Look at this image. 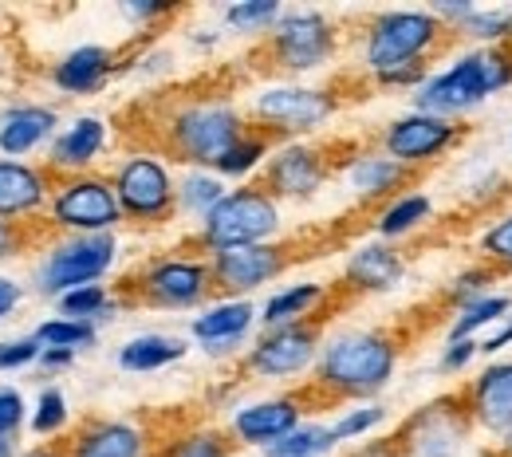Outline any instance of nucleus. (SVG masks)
<instances>
[{
  "label": "nucleus",
  "mask_w": 512,
  "mask_h": 457,
  "mask_svg": "<svg viewBox=\"0 0 512 457\" xmlns=\"http://www.w3.org/2000/svg\"><path fill=\"white\" fill-rule=\"evenodd\" d=\"M394 367H398V347L390 335L347 327L320 343L316 383L343 398H371L394 379Z\"/></svg>",
  "instance_id": "obj_1"
},
{
  "label": "nucleus",
  "mask_w": 512,
  "mask_h": 457,
  "mask_svg": "<svg viewBox=\"0 0 512 457\" xmlns=\"http://www.w3.org/2000/svg\"><path fill=\"white\" fill-rule=\"evenodd\" d=\"M509 83H512V56L505 48L465 52L457 64L438 71V75H430L414 91V111L453 123L457 115L477 111L489 95L505 91Z\"/></svg>",
  "instance_id": "obj_2"
},
{
  "label": "nucleus",
  "mask_w": 512,
  "mask_h": 457,
  "mask_svg": "<svg viewBox=\"0 0 512 457\" xmlns=\"http://www.w3.org/2000/svg\"><path fill=\"white\" fill-rule=\"evenodd\" d=\"M245 138V119L225 99H193L182 103L166 123V150L193 170L217 166Z\"/></svg>",
  "instance_id": "obj_3"
},
{
  "label": "nucleus",
  "mask_w": 512,
  "mask_h": 457,
  "mask_svg": "<svg viewBox=\"0 0 512 457\" xmlns=\"http://www.w3.org/2000/svg\"><path fill=\"white\" fill-rule=\"evenodd\" d=\"M442 32H446V24L430 8H390L371 20L363 60L375 75L426 64V56L438 48Z\"/></svg>",
  "instance_id": "obj_4"
},
{
  "label": "nucleus",
  "mask_w": 512,
  "mask_h": 457,
  "mask_svg": "<svg viewBox=\"0 0 512 457\" xmlns=\"http://www.w3.org/2000/svg\"><path fill=\"white\" fill-rule=\"evenodd\" d=\"M280 233V205L268 190L241 186L229 190L225 201L201 221V245L209 253L225 249H245V245H268Z\"/></svg>",
  "instance_id": "obj_5"
},
{
  "label": "nucleus",
  "mask_w": 512,
  "mask_h": 457,
  "mask_svg": "<svg viewBox=\"0 0 512 457\" xmlns=\"http://www.w3.org/2000/svg\"><path fill=\"white\" fill-rule=\"evenodd\" d=\"M115 261H119V241L111 233L67 237L36 261V292L60 300L75 288L99 284L115 268Z\"/></svg>",
  "instance_id": "obj_6"
},
{
  "label": "nucleus",
  "mask_w": 512,
  "mask_h": 457,
  "mask_svg": "<svg viewBox=\"0 0 512 457\" xmlns=\"http://www.w3.org/2000/svg\"><path fill=\"white\" fill-rule=\"evenodd\" d=\"M268 52L284 71H316L335 56V28L316 8H284L268 32Z\"/></svg>",
  "instance_id": "obj_7"
},
{
  "label": "nucleus",
  "mask_w": 512,
  "mask_h": 457,
  "mask_svg": "<svg viewBox=\"0 0 512 457\" xmlns=\"http://www.w3.org/2000/svg\"><path fill=\"white\" fill-rule=\"evenodd\" d=\"M123 221V205L119 194L107 178H71L52 197V225L67 229L71 237H87V233H111Z\"/></svg>",
  "instance_id": "obj_8"
},
{
  "label": "nucleus",
  "mask_w": 512,
  "mask_h": 457,
  "mask_svg": "<svg viewBox=\"0 0 512 457\" xmlns=\"http://www.w3.org/2000/svg\"><path fill=\"white\" fill-rule=\"evenodd\" d=\"M111 186L119 194L123 217H134V221H162L178 205L174 174L154 154H130L127 162L115 170Z\"/></svg>",
  "instance_id": "obj_9"
},
{
  "label": "nucleus",
  "mask_w": 512,
  "mask_h": 457,
  "mask_svg": "<svg viewBox=\"0 0 512 457\" xmlns=\"http://www.w3.org/2000/svg\"><path fill=\"white\" fill-rule=\"evenodd\" d=\"M335 95L320 91V87H300V83H276L256 91L253 115L280 134H312L335 115Z\"/></svg>",
  "instance_id": "obj_10"
},
{
  "label": "nucleus",
  "mask_w": 512,
  "mask_h": 457,
  "mask_svg": "<svg viewBox=\"0 0 512 457\" xmlns=\"http://www.w3.org/2000/svg\"><path fill=\"white\" fill-rule=\"evenodd\" d=\"M469 414L453 410L449 402H434L422 406L402 434L394 438L398 454L402 457H465L469 450Z\"/></svg>",
  "instance_id": "obj_11"
},
{
  "label": "nucleus",
  "mask_w": 512,
  "mask_h": 457,
  "mask_svg": "<svg viewBox=\"0 0 512 457\" xmlns=\"http://www.w3.org/2000/svg\"><path fill=\"white\" fill-rule=\"evenodd\" d=\"M320 359V327L316 324H292L272 327L249 347L245 367L256 379H292L308 371Z\"/></svg>",
  "instance_id": "obj_12"
},
{
  "label": "nucleus",
  "mask_w": 512,
  "mask_h": 457,
  "mask_svg": "<svg viewBox=\"0 0 512 457\" xmlns=\"http://www.w3.org/2000/svg\"><path fill=\"white\" fill-rule=\"evenodd\" d=\"M138 288H142V300L154 308H197L213 288V272L205 261L162 257L142 268Z\"/></svg>",
  "instance_id": "obj_13"
},
{
  "label": "nucleus",
  "mask_w": 512,
  "mask_h": 457,
  "mask_svg": "<svg viewBox=\"0 0 512 457\" xmlns=\"http://www.w3.org/2000/svg\"><path fill=\"white\" fill-rule=\"evenodd\" d=\"M457 138V127L449 119H434V115H422V111H410L402 119H394L383 134V154H390L394 162H402L406 170L410 166H426L434 158H442Z\"/></svg>",
  "instance_id": "obj_14"
},
{
  "label": "nucleus",
  "mask_w": 512,
  "mask_h": 457,
  "mask_svg": "<svg viewBox=\"0 0 512 457\" xmlns=\"http://www.w3.org/2000/svg\"><path fill=\"white\" fill-rule=\"evenodd\" d=\"M284 268H288V257H284V249H276V245L225 249V253H213V261H209L213 288H221V292H229V296L256 292L260 284L276 280Z\"/></svg>",
  "instance_id": "obj_15"
},
{
  "label": "nucleus",
  "mask_w": 512,
  "mask_h": 457,
  "mask_svg": "<svg viewBox=\"0 0 512 457\" xmlns=\"http://www.w3.org/2000/svg\"><path fill=\"white\" fill-rule=\"evenodd\" d=\"M327 182V158L308 142L280 146L264 166V190L272 197H312Z\"/></svg>",
  "instance_id": "obj_16"
},
{
  "label": "nucleus",
  "mask_w": 512,
  "mask_h": 457,
  "mask_svg": "<svg viewBox=\"0 0 512 457\" xmlns=\"http://www.w3.org/2000/svg\"><path fill=\"white\" fill-rule=\"evenodd\" d=\"M300 402L296 398H264V402H249V406H237L233 422H229V434L241 442V446H256V450H268L276 446L280 438H288L296 426H300Z\"/></svg>",
  "instance_id": "obj_17"
},
{
  "label": "nucleus",
  "mask_w": 512,
  "mask_h": 457,
  "mask_svg": "<svg viewBox=\"0 0 512 457\" xmlns=\"http://www.w3.org/2000/svg\"><path fill=\"white\" fill-rule=\"evenodd\" d=\"M469 418L489 434H512V359L485 367L469 387Z\"/></svg>",
  "instance_id": "obj_18"
},
{
  "label": "nucleus",
  "mask_w": 512,
  "mask_h": 457,
  "mask_svg": "<svg viewBox=\"0 0 512 457\" xmlns=\"http://www.w3.org/2000/svg\"><path fill=\"white\" fill-rule=\"evenodd\" d=\"M111 142V127L107 119L99 115H79L75 123H67L64 131L52 138V150H48V166L60 170V174H83L87 166H95V158L107 150Z\"/></svg>",
  "instance_id": "obj_19"
},
{
  "label": "nucleus",
  "mask_w": 512,
  "mask_h": 457,
  "mask_svg": "<svg viewBox=\"0 0 512 457\" xmlns=\"http://www.w3.org/2000/svg\"><path fill=\"white\" fill-rule=\"evenodd\" d=\"M60 127V115L56 107H40V103H20V107H8L0 115V154L20 162L24 154H32L36 146H44L48 138H56Z\"/></svg>",
  "instance_id": "obj_20"
},
{
  "label": "nucleus",
  "mask_w": 512,
  "mask_h": 457,
  "mask_svg": "<svg viewBox=\"0 0 512 457\" xmlns=\"http://www.w3.org/2000/svg\"><path fill=\"white\" fill-rule=\"evenodd\" d=\"M253 324H256V308L249 300H221V304L205 308L201 316H193L190 335L209 355H221V351H233L249 335Z\"/></svg>",
  "instance_id": "obj_21"
},
{
  "label": "nucleus",
  "mask_w": 512,
  "mask_h": 457,
  "mask_svg": "<svg viewBox=\"0 0 512 457\" xmlns=\"http://www.w3.org/2000/svg\"><path fill=\"white\" fill-rule=\"evenodd\" d=\"M347 284L359 288V292H394L406 276V261L398 249H390L386 241H367L359 245L351 257H347V268H343Z\"/></svg>",
  "instance_id": "obj_22"
},
{
  "label": "nucleus",
  "mask_w": 512,
  "mask_h": 457,
  "mask_svg": "<svg viewBox=\"0 0 512 457\" xmlns=\"http://www.w3.org/2000/svg\"><path fill=\"white\" fill-rule=\"evenodd\" d=\"M111 75H115V52L103 48V44L71 48L64 60L52 67V83H56L64 95H91V91H99Z\"/></svg>",
  "instance_id": "obj_23"
},
{
  "label": "nucleus",
  "mask_w": 512,
  "mask_h": 457,
  "mask_svg": "<svg viewBox=\"0 0 512 457\" xmlns=\"http://www.w3.org/2000/svg\"><path fill=\"white\" fill-rule=\"evenodd\" d=\"M67 457H146V434L134 422H119V418L87 422L71 442Z\"/></svg>",
  "instance_id": "obj_24"
},
{
  "label": "nucleus",
  "mask_w": 512,
  "mask_h": 457,
  "mask_svg": "<svg viewBox=\"0 0 512 457\" xmlns=\"http://www.w3.org/2000/svg\"><path fill=\"white\" fill-rule=\"evenodd\" d=\"M44 201H48V178L36 166L0 158V221L28 217Z\"/></svg>",
  "instance_id": "obj_25"
},
{
  "label": "nucleus",
  "mask_w": 512,
  "mask_h": 457,
  "mask_svg": "<svg viewBox=\"0 0 512 457\" xmlns=\"http://www.w3.org/2000/svg\"><path fill=\"white\" fill-rule=\"evenodd\" d=\"M186 355H190V343L182 335L142 331V335H130L127 343L119 347V367L127 375H150V371H162L170 363H182Z\"/></svg>",
  "instance_id": "obj_26"
},
{
  "label": "nucleus",
  "mask_w": 512,
  "mask_h": 457,
  "mask_svg": "<svg viewBox=\"0 0 512 457\" xmlns=\"http://www.w3.org/2000/svg\"><path fill=\"white\" fill-rule=\"evenodd\" d=\"M351 194L363 197V201H379V197H390L398 186L410 182V170L402 162H394L390 154H355L343 170Z\"/></svg>",
  "instance_id": "obj_27"
},
{
  "label": "nucleus",
  "mask_w": 512,
  "mask_h": 457,
  "mask_svg": "<svg viewBox=\"0 0 512 457\" xmlns=\"http://www.w3.org/2000/svg\"><path fill=\"white\" fill-rule=\"evenodd\" d=\"M323 296H327V288L323 284H292V288H280V292H272L268 300H264V308H260V324L268 327H292V324H304V316H312V308L320 304Z\"/></svg>",
  "instance_id": "obj_28"
},
{
  "label": "nucleus",
  "mask_w": 512,
  "mask_h": 457,
  "mask_svg": "<svg viewBox=\"0 0 512 457\" xmlns=\"http://www.w3.org/2000/svg\"><path fill=\"white\" fill-rule=\"evenodd\" d=\"M225 182L217 178V174H209V170H190L182 182H178V209L182 213H190L197 221H205L221 201H225Z\"/></svg>",
  "instance_id": "obj_29"
},
{
  "label": "nucleus",
  "mask_w": 512,
  "mask_h": 457,
  "mask_svg": "<svg viewBox=\"0 0 512 457\" xmlns=\"http://www.w3.org/2000/svg\"><path fill=\"white\" fill-rule=\"evenodd\" d=\"M430 213H434V201H430L426 194L394 197V201L383 209V217H379V233H383L386 241L406 237V233H414L422 221H430Z\"/></svg>",
  "instance_id": "obj_30"
},
{
  "label": "nucleus",
  "mask_w": 512,
  "mask_h": 457,
  "mask_svg": "<svg viewBox=\"0 0 512 457\" xmlns=\"http://www.w3.org/2000/svg\"><path fill=\"white\" fill-rule=\"evenodd\" d=\"M60 316L64 320H87V324H103L111 320V312H119V300H111V292L103 284H87V288H75L56 300Z\"/></svg>",
  "instance_id": "obj_31"
},
{
  "label": "nucleus",
  "mask_w": 512,
  "mask_h": 457,
  "mask_svg": "<svg viewBox=\"0 0 512 457\" xmlns=\"http://www.w3.org/2000/svg\"><path fill=\"white\" fill-rule=\"evenodd\" d=\"M339 442H335V434H331V426H323V422H300L288 438H280L276 446H268L264 457H323L331 454Z\"/></svg>",
  "instance_id": "obj_32"
},
{
  "label": "nucleus",
  "mask_w": 512,
  "mask_h": 457,
  "mask_svg": "<svg viewBox=\"0 0 512 457\" xmlns=\"http://www.w3.org/2000/svg\"><path fill=\"white\" fill-rule=\"evenodd\" d=\"M509 312H512L509 296H493V292H489L485 300H477V304H469V308H461V312L453 316V324H449V343L473 339V331L509 320Z\"/></svg>",
  "instance_id": "obj_33"
},
{
  "label": "nucleus",
  "mask_w": 512,
  "mask_h": 457,
  "mask_svg": "<svg viewBox=\"0 0 512 457\" xmlns=\"http://www.w3.org/2000/svg\"><path fill=\"white\" fill-rule=\"evenodd\" d=\"M32 335H36V343H40V347H64V351H75V355H79L83 347H95V339H99V324L56 316V320H44Z\"/></svg>",
  "instance_id": "obj_34"
},
{
  "label": "nucleus",
  "mask_w": 512,
  "mask_h": 457,
  "mask_svg": "<svg viewBox=\"0 0 512 457\" xmlns=\"http://www.w3.org/2000/svg\"><path fill=\"white\" fill-rule=\"evenodd\" d=\"M284 16V8L276 0H245V4H229L225 8V24L241 36H256V32H272L276 20Z\"/></svg>",
  "instance_id": "obj_35"
},
{
  "label": "nucleus",
  "mask_w": 512,
  "mask_h": 457,
  "mask_svg": "<svg viewBox=\"0 0 512 457\" xmlns=\"http://www.w3.org/2000/svg\"><path fill=\"white\" fill-rule=\"evenodd\" d=\"M233 454V442L221 434V430H190L174 442H166L158 457H229Z\"/></svg>",
  "instance_id": "obj_36"
},
{
  "label": "nucleus",
  "mask_w": 512,
  "mask_h": 457,
  "mask_svg": "<svg viewBox=\"0 0 512 457\" xmlns=\"http://www.w3.org/2000/svg\"><path fill=\"white\" fill-rule=\"evenodd\" d=\"M260 158H268V138L245 134V138L213 166V174H217V178H245V174H253L256 166H260Z\"/></svg>",
  "instance_id": "obj_37"
},
{
  "label": "nucleus",
  "mask_w": 512,
  "mask_h": 457,
  "mask_svg": "<svg viewBox=\"0 0 512 457\" xmlns=\"http://www.w3.org/2000/svg\"><path fill=\"white\" fill-rule=\"evenodd\" d=\"M67 394L60 387H44L36 398V410H32V434L40 438H56L67 426Z\"/></svg>",
  "instance_id": "obj_38"
},
{
  "label": "nucleus",
  "mask_w": 512,
  "mask_h": 457,
  "mask_svg": "<svg viewBox=\"0 0 512 457\" xmlns=\"http://www.w3.org/2000/svg\"><path fill=\"white\" fill-rule=\"evenodd\" d=\"M461 36L469 40H485V44H497V40H509V8H473L461 28Z\"/></svg>",
  "instance_id": "obj_39"
},
{
  "label": "nucleus",
  "mask_w": 512,
  "mask_h": 457,
  "mask_svg": "<svg viewBox=\"0 0 512 457\" xmlns=\"http://www.w3.org/2000/svg\"><path fill=\"white\" fill-rule=\"evenodd\" d=\"M383 418H386V410L379 402H363V406H355V410H343V414L331 422V434H335V442H351V438H363L367 430H375Z\"/></svg>",
  "instance_id": "obj_40"
},
{
  "label": "nucleus",
  "mask_w": 512,
  "mask_h": 457,
  "mask_svg": "<svg viewBox=\"0 0 512 457\" xmlns=\"http://www.w3.org/2000/svg\"><path fill=\"white\" fill-rule=\"evenodd\" d=\"M40 355H44V347L36 343V335L0 339V375L20 371V367H32V363H40Z\"/></svg>",
  "instance_id": "obj_41"
},
{
  "label": "nucleus",
  "mask_w": 512,
  "mask_h": 457,
  "mask_svg": "<svg viewBox=\"0 0 512 457\" xmlns=\"http://www.w3.org/2000/svg\"><path fill=\"white\" fill-rule=\"evenodd\" d=\"M485 284H493V272H489V268H469V272H461V276L453 280V288H449L453 308L461 312V308H469V304L485 300V296H489V292H485Z\"/></svg>",
  "instance_id": "obj_42"
},
{
  "label": "nucleus",
  "mask_w": 512,
  "mask_h": 457,
  "mask_svg": "<svg viewBox=\"0 0 512 457\" xmlns=\"http://www.w3.org/2000/svg\"><path fill=\"white\" fill-rule=\"evenodd\" d=\"M481 253L489 261L509 264L512 268V213H505L501 221H493L485 233H481Z\"/></svg>",
  "instance_id": "obj_43"
},
{
  "label": "nucleus",
  "mask_w": 512,
  "mask_h": 457,
  "mask_svg": "<svg viewBox=\"0 0 512 457\" xmlns=\"http://www.w3.org/2000/svg\"><path fill=\"white\" fill-rule=\"evenodd\" d=\"M24 426V398L12 387H0V438H16Z\"/></svg>",
  "instance_id": "obj_44"
},
{
  "label": "nucleus",
  "mask_w": 512,
  "mask_h": 457,
  "mask_svg": "<svg viewBox=\"0 0 512 457\" xmlns=\"http://www.w3.org/2000/svg\"><path fill=\"white\" fill-rule=\"evenodd\" d=\"M481 355V343H473V339H457V343H446V351H442V371L453 375V371H465L473 359Z\"/></svg>",
  "instance_id": "obj_45"
},
{
  "label": "nucleus",
  "mask_w": 512,
  "mask_h": 457,
  "mask_svg": "<svg viewBox=\"0 0 512 457\" xmlns=\"http://www.w3.org/2000/svg\"><path fill=\"white\" fill-rule=\"evenodd\" d=\"M170 12H174V4H146V0H127L123 4V16L134 24H150V20H162Z\"/></svg>",
  "instance_id": "obj_46"
},
{
  "label": "nucleus",
  "mask_w": 512,
  "mask_h": 457,
  "mask_svg": "<svg viewBox=\"0 0 512 457\" xmlns=\"http://www.w3.org/2000/svg\"><path fill=\"white\" fill-rule=\"evenodd\" d=\"M20 300H24V288H20L12 276H0V320L12 316V312L20 308Z\"/></svg>",
  "instance_id": "obj_47"
},
{
  "label": "nucleus",
  "mask_w": 512,
  "mask_h": 457,
  "mask_svg": "<svg viewBox=\"0 0 512 457\" xmlns=\"http://www.w3.org/2000/svg\"><path fill=\"white\" fill-rule=\"evenodd\" d=\"M509 343H512V316H509V320H501V327H497V331H493V335L481 343V355H501Z\"/></svg>",
  "instance_id": "obj_48"
},
{
  "label": "nucleus",
  "mask_w": 512,
  "mask_h": 457,
  "mask_svg": "<svg viewBox=\"0 0 512 457\" xmlns=\"http://www.w3.org/2000/svg\"><path fill=\"white\" fill-rule=\"evenodd\" d=\"M71 363H75V351H64V347H44V355H40L44 371H64Z\"/></svg>",
  "instance_id": "obj_49"
},
{
  "label": "nucleus",
  "mask_w": 512,
  "mask_h": 457,
  "mask_svg": "<svg viewBox=\"0 0 512 457\" xmlns=\"http://www.w3.org/2000/svg\"><path fill=\"white\" fill-rule=\"evenodd\" d=\"M20 245H24L20 229H16V225H8V221H0V261H4V257H16V253H20Z\"/></svg>",
  "instance_id": "obj_50"
},
{
  "label": "nucleus",
  "mask_w": 512,
  "mask_h": 457,
  "mask_svg": "<svg viewBox=\"0 0 512 457\" xmlns=\"http://www.w3.org/2000/svg\"><path fill=\"white\" fill-rule=\"evenodd\" d=\"M20 457H64V454L52 450V446H40V450H28V454H20Z\"/></svg>",
  "instance_id": "obj_51"
},
{
  "label": "nucleus",
  "mask_w": 512,
  "mask_h": 457,
  "mask_svg": "<svg viewBox=\"0 0 512 457\" xmlns=\"http://www.w3.org/2000/svg\"><path fill=\"white\" fill-rule=\"evenodd\" d=\"M0 457H16V442L12 438H0Z\"/></svg>",
  "instance_id": "obj_52"
},
{
  "label": "nucleus",
  "mask_w": 512,
  "mask_h": 457,
  "mask_svg": "<svg viewBox=\"0 0 512 457\" xmlns=\"http://www.w3.org/2000/svg\"><path fill=\"white\" fill-rule=\"evenodd\" d=\"M505 450H509V454H512V434H509V438H505Z\"/></svg>",
  "instance_id": "obj_53"
},
{
  "label": "nucleus",
  "mask_w": 512,
  "mask_h": 457,
  "mask_svg": "<svg viewBox=\"0 0 512 457\" xmlns=\"http://www.w3.org/2000/svg\"><path fill=\"white\" fill-rule=\"evenodd\" d=\"M509 40H512V8H509Z\"/></svg>",
  "instance_id": "obj_54"
}]
</instances>
